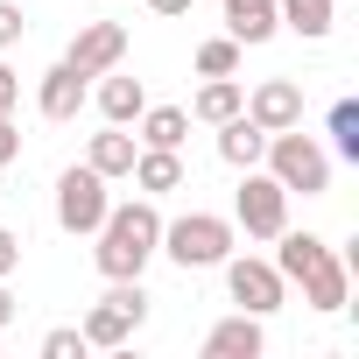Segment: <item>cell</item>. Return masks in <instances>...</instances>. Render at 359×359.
I'll return each instance as SVG.
<instances>
[{"mask_svg":"<svg viewBox=\"0 0 359 359\" xmlns=\"http://www.w3.org/2000/svg\"><path fill=\"white\" fill-rule=\"evenodd\" d=\"M275 268H282L289 289H303V303H310L317 317H338L345 296H352V268H345V254H338L324 233L282 226V233H275Z\"/></svg>","mask_w":359,"mask_h":359,"instance_id":"1","label":"cell"},{"mask_svg":"<svg viewBox=\"0 0 359 359\" xmlns=\"http://www.w3.org/2000/svg\"><path fill=\"white\" fill-rule=\"evenodd\" d=\"M92 240H99V247H92V261H99V275H106V282L141 275V268L155 261V247H162V212H155V198L106 205V219H99V233H92Z\"/></svg>","mask_w":359,"mask_h":359,"instance_id":"2","label":"cell"},{"mask_svg":"<svg viewBox=\"0 0 359 359\" xmlns=\"http://www.w3.org/2000/svg\"><path fill=\"white\" fill-rule=\"evenodd\" d=\"M261 169L275 176V184H282L289 198H324V191H331V148H324L317 134H303V127H282V134H268V148H261Z\"/></svg>","mask_w":359,"mask_h":359,"instance_id":"3","label":"cell"},{"mask_svg":"<svg viewBox=\"0 0 359 359\" xmlns=\"http://www.w3.org/2000/svg\"><path fill=\"white\" fill-rule=\"evenodd\" d=\"M233 247H240V226L226 212H184V219H162V247L155 254H169L184 275H198V268H219Z\"/></svg>","mask_w":359,"mask_h":359,"instance_id":"4","label":"cell"},{"mask_svg":"<svg viewBox=\"0 0 359 359\" xmlns=\"http://www.w3.org/2000/svg\"><path fill=\"white\" fill-rule=\"evenodd\" d=\"M148 324V289H141V275H127V282H113L92 310H85V352H120L134 331Z\"/></svg>","mask_w":359,"mask_h":359,"instance_id":"5","label":"cell"},{"mask_svg":"<svg viewBox=\"0 0 359 359\" xmlns=\"http://www.w3.org/2000/svg\"><path fill=\"white\" fill-rule=\"evenodd\" d=\"M233 226L247 240H275L289 226V191L275 184L268 169H240V191H233Z\"/></svg>","mask_w":359,"mask_h":359,"instance_id":"6","label":"cell"},{"mask_svg":"<svg viewBox=\"0 0 359 359\" xmlns=\"http://www.w3.org/2000/svg\"><path fill=\"white\" fill-rule=\"evenodd\" d=\"M219 268H226V296H233L247 317H275V310L289 303V282H282L275 261H261V254H226Z\"/></svg>","mask_w":359,"mask_h":359,"instance_id":"7","label":"cell"},{"mask_svg":"<svg viewBox=\"0 0 359 359\" xmlns=\"http://www.w3.org/2000/svg\"><path fill=\"white\" fill-rule=\"evenodd\" d=\"M106 176L92 169V162H71L64 176H57V226L71 233V240H85V233H99V219H106Z\"/></svg>","mask_w":359,"mask_h":359,"instance_id":"8","label":"cell"},{"mask_svg":"<svg viewBox=\"0 0 359 359\" xmlns=\"http://www.w3.org/2000/svg\"><path fill=\"white\" fill-rule=\"evenodd\" d=\"M64 64H71L78 78H99V71H113V64H127V29H120V22H85V29L71 36V50H64Z\"/></svg>","mask_w":359,"mask_h":359,"instance_id":"9","label":"cell"},{"mask_svg":"<svg viewBox=\"0 0 359 359\" xmlns=\"http://www.w3.org/2000/svg\"><path fill=\"white\" fill-rule=\"evenodd\" d=\"M247 120L261 134H282V127H303V85L296 78H261L247 92Z\"/></svg>","mask_w":359,"mask_h":359,"instance_id":"10","label":"cell"},{"mask_svg":"<svg viewBox=\"0 0 359 359\" xmlns=\"http://www.w3.org/2000/svg\"><path fill=\"white\" fill-rule=\"evenodd\" d=\"M85 92H92V78H78L64 57L36 78V113L43 120H78V106H85Z\"/></svg>","mask_w":359,"mask_h":359,"instance_id":"11","label":"cell"},{"mask_svg":"<svg viewBox=\"0 0 359 359\" xmlns=\"http://www.w3.org/2000/svg\"><path fill=\"white\" fill-rule=\"evenodd\" d=\"M261 352H268V331L247 310H233V317H219L205 331V359H261Z\"/></svg>","mask_w":359,"mask_h":359,"instance_id":"12","label":"cell"},{"mask_svg":"<svg viewBox=\"0 0 359 359\" xmlns=\"http://www.w3.org/2000/svg\"><path fill=\"white\" fill-rule=\"evenodd\" d=\"M127 176H134L141 198H169V191H184V155H176V148H141Z\"/></svg>","mask_w":359,"mask_h":359,"instance_id":"13","label":"cell"},{"mask_svg":"<svg viewBox=\"0 0 359 359\" xmlns=\"http://www.w3.org/2000/svg\"><path fill=\"white\" fill-rule=\"evenodd\" d=\"M141 106H148V85H141V78H127L120 64H113V71H99V113H106L113 127H134V120H141Z\"/></svg>","mask_w":359,"mask_h":359,"instance_id":"14","label":"cell"},{"mask_svg":"<svg viewBox=\"0 0 359 359\" xmlns=\"http://www.w3.org/2000/svg\"><path fill=\"white\" fill-rule=\"evenodd\" d=\"M275 29H282V15H275V0H226V36H233L240 50L268 43Z\"/></svg>","mask_w":359,"mask_h":359,"instance_id":"15","label":"cell"},{"mask_svg":"<svg viewBox=\"0 0 359 359\" xmlns=\"http://www.w3.org/2000/svg\"><path fill=\"white\" fill-rule=\"evenodd\" d=\"M134 155H141V141H134L127 127H113V120H106V134H92V148H85V162L106 176V184H120V176L134 169Z\"/></svg>","mask_w":359,"mask_h":359,"instance_id":"16","label":"cell"},{"mask_svg":"<svg viewBox=\"0 0 359 359\" xmlns=\"http://www.w3.org/2000/svg\"><path fill=\"white\" fill-rule=\"evenodd\" d=\"M261 148H268V134H261L247 113L219 120V162H226V169H261Z\"/></svg>","mask_w":359,"mask_h":359,"instance_id":"17","label":"cell"},{"mask_svg":"<svg viewBox=\"0 0 359 359\" xmlns=\"http://www.w3.org/2000/svg\"><path fill=\"white\" fill-rule=\"evenodd\" d=\"M233 113H247L240 78H205V92L191 99V120H198V127H219V120H233Z\"/></svg>","mask_w":359,"mask_h":359,"instance_id":"18","label":"cell"},{"mask_svg":"<svg viewBox=\"0 0 359 359\" xmlns=\"http://www.w3.org/2000/svg\"><path fill=\"white\" fill-rule=\"evenodd\" d=\"M275 15H282V29H296L303 43H324V36H331V15H338V0H275Z\"/></svg>","mask_w":359,"mask_h":359,"instance_id":"19","label":"cell"},{"mask_svg":"<svg viewBox=\"0 0 359 359\" xmlns=\"http://www.w3.org/2000/svg\"><path fill=\"white\" fill-rule=\"evenodd\" d=\"M184 134H191V113L184 106H141V148H184Z\"/></svg>","mask_w":359,"mask_h":359,"instance_id":"20","label":"cell"},{"mask_svg":"<svg viewBox=\"0 0 359 359\" xmlns=\"http://www.w3.org/2000/svg\"><path fill=\"white\" fill-rule=\"evenodd\" d=\"M324 127H331V148H338L345 162H359V99H338Z\"/></svg>","mask_w":359,"mask_h":359,"instance_id":"21","label":"cell"},{"mask_svg":"<svg viewBox=\"0 0 359 359\" xmlns=\"http://www.w3.org/2000/svg\"><path fill=\"white\" fill-rule=\"evenodd\" d=\"M233 71H240V43H233V36L198 43V78H233Z\"/></svg>","mask_w":359,"mask_h":359,"instance_id":"22","label":"cell"},{"mask_svg":"<svg viewBox=\"0 0 359 359\" xmlns=\"http://www.w3.org/2000/svg\"><path fill=\"white\" fill-rule=\"evenodd\" d=\"M43 359H85V331H78V324L43 331Z\"/></svg>","mask_w":359,"mask_h":359,"instance_id":"23","label":"cell"},{"mask_svg":"<svg viewBox=\"0 0 359 359\" xmlns=\"http://www.w3.org/2000/svg\"><path fill=\"white\" fill-rule=\"evenodd\" d=\"M29 36V15H22V0H0V50H15Z\"/></svg>","mask_w":359,"mask_h":359,"instance_id":"24","label":"cell"},{"mask_svg":"<svg viewBox=\"0 0 359 359\" xmlns=\"http://www.w3.org/2000/svg\"><path fill=\"white\" fill-rule=\"evenodd\" d=\"M8 162H22V127H15V113H0V169Z\"/></svg>","mask_w":359,"mask_h":359,"instance_id":"25","label":"cell"},{"mask_svg":"<svg viewBox=\"0 0 359 359\" xmlns=\"http://www.w3.org/2000/svg\"><path fill=\"white\" fill-rule=\"evenodd\" d=\"M22 268V233H8V226H0V282H8Z\"/></svg>","mask_w":359,"mask_h":359,"instance_id":"26","label":"cell"},{"mask_svg":"<svg viewBox=\"0 0 359 359\" xmlns=\"http://www.w3.org/2000/svg\"><path fill=\"white\" fill-rule=\"evenodd\" d=\"M15 106H22V71L0 64V113H15Z\"/></svg>","mask_w":359,"mask_h":359,"instance_id":"27","label":"cell"},{"mask_svg":"<svg viewBox=\"0 0 359 359\" xmlns=\"http://www.w3.org/2000/svg\"><path fill=\"white\" fill-rule=\"evenodd\" d=\"M148 8H155L162 22H176V15H191V0H148Z\"/></svg>","mask_w":359,"mask_h":359,"instance_id":"28","label":"cell"},{"mask_svg":"<svg viewBox=\"0 0 359 359\" xmlns=\"http://www.w3.org/2000/svg\"><path fill=\"white\" fill-rule=\"evenodd\" d=\"M15 310H22V303L8 296V282H0V331H8V324H15Z\"/></svg>","mask_w":359,"mask_h":359,"instance_id":"29","label":"cell"}]
</instances>
